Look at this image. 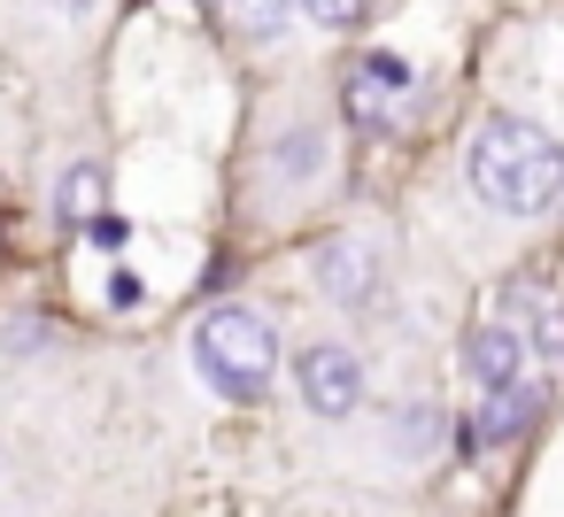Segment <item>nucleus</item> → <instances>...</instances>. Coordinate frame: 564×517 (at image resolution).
Returning a JSON list of instances; mask_svg holds the SVG:
<instances>
[{
    "label": "nucleus",
    "mask_w": 564,
    "mask_h": 517,
    "mask_svg": "<svg viewBox=\"0 0 564 517\" xmlns=\"http://www.w3.org/2000/svg\"><path fill=\"white\" fill-rule=\"evenodd\" d=\"M471 194L502 217H541L564 201V147L533 117H487L471 140Z\"/></svg>",
    "instance_id": "obj_1"
},
{
    "label": "nucleus",
    "mask_w": 564,
    "mask_h": 517,
    "mask_svg": "<svg viewBox=\"0 0 564 517\" xmlns=\"http://www.w3.org/2000/svg\"><path fill=\"white\" fill-rule=\"evenodd\" d=\"M194 371L202 386H217L225 402H256L279 371V324L248 301H225L194 324Z\"/></svg>",
    "instance_id": "obj_2"
},
{
    "label": "nucleus",
    "mask_w": 564,
    "mask_h": 517,
    "mask_svg": "<svg viewBox=\"0 0 564 517\" xmlns=\"http://www.w3.org/2000/svg\"><path fill=\"white\" fill-rule=\"evenodd\" d=\"M294 394H302L310 417H348V409L364 402V363H356V348L310 340V348L294 355Z\"/></svg>",
    "instance_id": "obj_3"
},
{
    "label": "nucleus",
    "mask_w": 564,
    "mask_h": 517,
    "mask_svg": "<svg viewBox=\"0 0 564 517\" xmlns=\"http://www.w3.org/2000/svg\"><path fill=\"white\" fill-rule=\"evenodd\" d=\"M310 278H317V294H325V301L356 309V301H371V286H379V263H371V248H364L356 232H340V240H325V248L310 255Z\"/></svg>",
    "instance_id": "obj_4"
},
{
    "label": "nucleus",
    "mask_w": 564,
    "mask_h": 517,
    "mask_svg": "<svg viewBox=\"0 0 564 517\" xmlns=\"http://www.w3.org/2000/svg\"><path fill=\"white\" fill-rule=\"evenodd\" d=\"M410 86H417V78H410L402 55H364L356 78H348V117H356V124H387V109H402Z\"/></svg>",
    "instance_id": "obj_5"
},
{
    "label": "nucleus",
    "mask_w": 564,
    "mask_h": 517,
    "mask_svg": "<svg viewBox=\"0 0 564 517\" xmlns=\"http://www.w3.org/2000/svg\"><path fill=\"white\" fill-rule=\"evenodd\" d=\"M525 332L518 324H479L471 332V371H479V386H518L525 378Z\"/></svg>",
    "instance_id": "obj_6"
},
{
    "label": "nucleus",
    "mask_w": 564,
    "mask_h": 517,
    "mask_svg": "<svg viewBox=\"0 0 564 517\" xmlns=\"http://www.w3.org/2000/svg\"><path fill=\"white\" fill-rule=\"evenodd\" d=\"M525 417H533V386H525V378H518V386H487V409H479L471 440H479V448H502V440L525 432Z\"/></svg>",
    "instance_id": "obj_7"
},
{
    "label": "nucleus",
    "mask_w": 564,
    "mask_h": 517,
    "mask_svg": "<svg viewBox=\"0 0 564 517\" xmlns=\"http://www.w3.org/2000/svg\"><path fill=\"white\" fill-rule=\"evenodd\" d=\"M101 209V163H70L63 178H55V217L63 224H86Z\"/></svg>",
    "instance_id": "obj_8"
},
{
    "label": "nucleus",
    "mask_w": 564,
    "mask_h": 517,
    "mask_svg": "<svg viewBox=\"0 0 564 517\" xmlns=\"http://www.w3.org/2000/svg\"><path fill=\"white\" fill-rule=\"evenodd\" d=\"M271 170H279L286 186L317 178V170H325V132H286V140H279V155H271Z\"/></svg>",
    "instance_id": "obj_9"
},
{
    "label": "nucleus",
    "mask_w": 564,
    "mask_h": 517,
    "mask_svg": "<svg viewBox=\"0 0 564 517\" xmlns=\"http://www.w3.org/2000/svg\"><path fill=\"white\" fill-rule=\"evenodd\" d=\"M225 16H232L248 40H279V32H286V0H225Z\"/></svg>",
    "instance_id": "obj_10"
},
{
    "label": "nucleus",
    "mask_w": 564,
    "mask_h": 517,
    "mask_svg": "<svg viewBox=\"0 0 564 517\" xmlns=\"http://www.w3.org/2000/svg\"><path fill=\"white\" fill-rule=\"evenodd\" d=\"M364 9H371V0H302V16L317 32H348V24H364Z\"/></svg>",
    "instance_id": "obj_11"
},
{
    "label": "nucleus",
    "mask_w": 564,
    "mask_h": 517,
    "mask_svg": "<svg viewBox=\"0 0 564 517\" xmlns=\"http://www.w3.org/2000/svg\"><path fill=\"white\" fill-rule=\"evenodd\" d=\"M40 340H47V332H40V317H24V324L0 332V348H9V355H17V348H40Z\"/></svg>",
    "instance_id": "obj_12"
}]
</instances>
